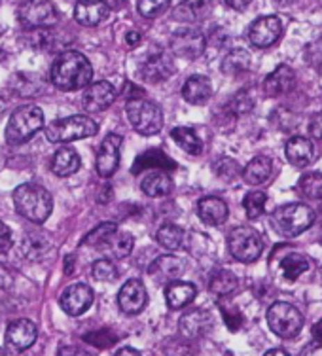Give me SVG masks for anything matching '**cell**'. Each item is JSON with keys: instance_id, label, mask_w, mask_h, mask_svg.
<instances>
[{"instance_id": "ee69618b", "label": "cell", "mask_w": 322, "mask_h": 356, "mask_svg": "<svg viewBox=\"0 0 322 356\" xmlns=\"http://www.w3.org/2000/svg\"><path fill=\"white\" fill-rule=\"evenodd\" d=\"M83 341L91 343V345H97V347H112L114 343L118 341L116 334H112V330H99V332H93V334H88L83 336Z\"/></svg>"}, {"instance_id": "60d3db41", "label": "cell", "mask_w": 322, "mask_h": 356, "mask_svg": "<svg viewBox=\"0 0 322 356\" xmlns=\"http://www.w3.org/2000/svg\"><path fill=\"white\" fill-rule=\"evenodd\" d=\"M91 275L99 282H112L118 279V269L110 260H97L91 266Z\"/></svg>"}, {"instance_id": "ac0fdd59", "label": "cell", "mask_w": 322, "mask_h": 356, "mask_svg": "<svg viewBox=\"0 0 322 356\" xmlns=\"http://www.w3.org/2000/svg\"><path fill=\"white\" fill-rule=\"evenodd\" d=\"M182 271H184L182 260H179L177 256H171V254L159 256L148 267V275H150L154 281L159 282V284H169V282L177 281L180 275H182Z\"/></svg>"}, {"instance_id": "e575fe53", "label": "cell", "mask_w": 322, "mask_h": 356, "mask_svg": "<svg viewBox=\"0 0 322 356\" xmlns=\"http://www.w3.org/2000/svg\"><path fill=\"white\" fill-rule=\"evenodd\" d=\"M51 247L44 237H25L21 243V254L29 261H42L49 254Z\"/></svg>"}, {"instance_id": "44dd1931", "label": "cell", "mask_w": 322, "mask_h": 356, "mask_svg": "<svg viewBox=\"0 0 322 356\" xmlns=\"http://www.w3.org/2000/svg\"><path fill=\"white\" fill-rule=\"evenodd\" d=\"M213 10L211 0H182L172 12V19L180 23H199L209 17Z\"/></svg>"}, {"instance_id": "4316f807", "label": "cell", "mask_w": 322, "mask_h": 356, "mask_svg": "<svg viewBox=\"0 0 322 356\" xmlns=\"http://www.w3.org/2000/svg\"><path fill=\"white\" fill-rule=\"evenodd\" d=\"M177 165L172 161L165 152H161L159 148H152V150L144 152L143 156H138L135 165H133V172L137 175L140 171H146V169H154V171H167V169H175Z\"/></svg>"}, {"instance_id": "ba28073f", "label": "cell", "mask_w": 322, "mask_h": 356, "mask_svg": "<svg viewBox=\"0 0 322 356\" xmlns=\"http://www.w3.org/2000/svg\"><path fill=\"white\" fill-rule=\"evenodd\" d=\"M268 324L273 334L290 339L298 336L303 328V316L292 303L277 302L268 309Z\"/></svg>"}, {"instance_id": "6125c7cd", "label": "cell", "mask_w": 322, "mask_h": 356, "mask_svg": "<svg viewBox=\"0 0 322 356\" xmlns=\"http://www.w3.org/2000/svg\"><path fill=\"white\" fill-rule=\"evenodd\" d=\"M279 6H288V4H292V2H296V0H275Z\"/></svg>"}, {"instance_id": "74e56055", "label": "cell", "mask_w": 322, "mask_h": 356, "mask_svg": "<svg viewBox=\"0 0 322 356\" xmlns=\"http://www.w3.org/2000/svg\"><path fill=\"white\" fill-rule=\"evenodd\" d=\"M266 203H268V193L266 192L247 193V197L243 199V209L247 213V218H260L264 211H266Z\"/></svg>"}, {"instance_id": "d6986e66", "label": "cell", "mask_w": 322, "mask_h": 356, "mask_svg": "<svg viewBox=\"0 0 322 356\" xmlns=\"http://www.w3.org/2000/svg\"><path fill=\"white\" fill-rule=\"evenodd\" d=\"M108 12L103 0H80L74 8V19L83 27H95L108 17Z\"/></svg>"}, {"instance_id": "9f6ffc18", "label": "cell", "mask_w": 322, "mask_h": 356, "mask_svg": "<svg viewBox=\"0 0 322 356\" xmlns=\"http://www.w3.org/2000/svg\"><path fill=\"white\" fill-rule=\"evenodd\" d=\"M103 2L108 6V10H120L124 4H127V0H103Z\"/></svg>"}, {"instance_id": "816d5d0a", "label": "cell", "mask_w": 322, "mask_h": 356, "mask_svg": "<svg viewBox=\"0 0 322 356\" xmlns=\"http://www.w3.org/2000/svg\"><path fill=\"white\" fill-rule=\"evenodd\" d=\"M300 356H322V343H309L303 347Z\"/></svg>"}, {"instance_id": "1f68e13d", "label": "cell", "mask_w": 322, "mask_h": 356, "mask_svg": "<svg viewBox=\"0 0 322 356\" xmlns=\"http://www.w3.org/2000/svg\"><path fill=\"white\" fill-rule=\"evenodd\" d=\"M171 138L177 143L179 148L190 154V156H199L203 152V143L198 137V133L190 127H175L171 131Z\"/></svg>"}, {"instance_id": "4fadbf2b", "label": "cell", "mask_w": 322, "mask_h": 356, "mask_svg": "<svg viewBox=\"0 0 322 356\" xmlns=\"http://www.w3.org/2000/svg\"><path fill=\"white\" fill-rule=\"evenodd\" d=\"M61 309L70 316L83 315L93 303V290L83 282H76L65 288V292L59 298Z\"/></svg>"}, {"instance_id": "680465c9", "label": "cell", "mask_w": 322, "mask_h": 356, "mask_svg": "<svg viewBox=\"0 0 322 356\" xmlns=\"http://www.w3.org/2000/svg\"><path fill=\"white\" fill-rule=\"evenodd\" d=\"M313 337H315L316 343H322V321H319L313 326Z\"/></svg>"}, {"instance_id": "bcb514c9", "label": "cell", "mask_w": 322, "mask_h": 356, "mask_svg": "<svg viewBox=\"0 0 322 356\" xmlns=\"http://www.w3.org/2000/svg\"><path fill=\"white\" fill-rule=\"evenodd\" d=\"M216 172H218L222 178L232 180V178L239 172V167H237V163H235L233 159H222L218 163V167H216Z\"/></svg>"}, {"instance_id": "f546056e", "label": "cell", "mask_w": 322, "mask_h": 356, "mask_svg": "<svg viewBox=\"0 0 322 356\" xmlns=\"http://www.w3.org/2000/svg\"><path fill=\"white\" fill-rule=\"evenodd\" d=\"M271 172H273V161L266 156H258V158H254L250 163L245 167V171H243V178H245V182L250 186H260L264 182H268L269 177H271Z\"/></svg>"}, {"instance_id": "e0dca14e", "label": "cell", "mask_w": 322, "mask_h": 356, "mask_svg": "<svg viewBox=\"0 0 322 356\" xmlns=\"http://www.w3.org/2000/svg\"><path fill=\"white\" fill-rule=\"evenodd\" d=\"M140 76L143 80L150 83H159L165 82L167 78H171L172 70H175V65H172V59L163 51L159 54L148 55L143 63H140Z\"/></svg>"}, {"instance_id": "7dc6e473", "label": "cell", "mask_w": 322, "mask_h": 356, "mask_svg": "<svg viewBox=\"0 0 322 356\" xmlns=\"http://www.w3.org/2000/svg\"><path fill=\"white\" fill-rule=\"evenodd\" d=\"M14 245V239H12V229L4 224V222H0V254H6L10 248Z\"/></svg>"}, {"instance_id": "52a82bcc", "label": "cell", "mask_w": 322, "mask_h": 356, "mask_svg": "<svg viewBox=\"0 0 322 356\" xmlns=\"http://www.w3.org/2000/svg\"><path fill=\"white\" fill-rule=\"evenodd\" d=\"M227 248L237 261L243 264H252L260 258L264 250V241L261 235L254 227L239 226L233 227L230 237H227Z\"/></svg>"}, {"instance_id": "8992f818", "label": "cell", "mask_w": 322, "mask_h": 356, "mask_svg": "<svg viewBox=\"0 0 322 356\" xmlns=\"http://www.w3.org/2000/svg\"><path fill=\"white\" fill-rule=\"evenodd\" d=\"M125 114L129 118L131 125L137 133L144 137L158 135L163 127V112L156 103L144 101V99H131L125 104Z\"/></svg>"}, {"instance_id": "f6af8a7d", "label": "cell", "mask_w": 322, "mask_h": 356, "mask_svg": "<svg viewBox=\"0 0 322 356\" xmlns=\"http://www.w3.org/2000/svg\"><path fill=\"white\" fill-rule=\"evenodd\" d=\"M165 355L167 356H193V347L192 343L188 339H171V341L165 345Z\"/></svg>"}, {"instance_id": "f35d334b", "label": "cell", "mask_w": 322, "mask_h": 356, "mask_svg": "<svg viewBox=\"0 0 322 356\" xmlns=\"http://www.w3.org/2000/svg\"><path fill=\"white\" fill-rule=\"evenodd\" d=\"M116 224H112V222H103V224H99L93 232L88 233V235L83 237L82 245H86V247L101 248L104 243H106V239H108L110 235L116 232Z\"/></svg>"}, {"instance_id": "83f0119b", "label": "cell", "mask_w": 322, "mask_h": 356, "mask_svg": "<svg viewBox=\"0 0 322 356\" xmlns=\"http://www.w3.org/2000/svg\"><path fill=\"white\" fill-rule=\"evenodd\" d=\"M82 159L72 148H59L51 159V172L57 177H70L80 169Z\"/></svg>"}, {"instance_id": "6da1fadb", "label": "cell", "mask_w": 322, "mask_h": 356, "mask_svg": "<svg viewBox=\"0 0 322 356\" xmlns=\"http://www.w3.org/2000/svg\"><path fill=\"white\" fill-rule=\"evenodd\" d=\"M49 78L55 88L61 91H78L91 83L93 67L80 51H65L55 59Z\"/></svg>"}, {"instance_id": "484cf974", "label": "cell", "mask_w": 322, "mask_h": 356, "mask_svg": "<svg viewBox=\"0 0 322 356\" xmlns=\"http://www.w3.org/2000/svg\"><path fill=\"white\" fill-rule=\"evenodd\" d=\"M315 158L313 143L305 137H292L287 143V159L294 167H305Z\"/></svg>"}, {"instance_id": "d6a6232c", "label": "cell", "mask_w": 322, "mask_h": 356, "mask_svg": "<svg viewBox=\"0 0 322 356\" xmlns=\"http://www.w3.org/2000/svg\"><path fill=\"white\" fill-rule=\"evenodd\" d=\"M186 233L182 227L175 226V224H163L156 232V241L167 250H179L184 245Z\"/></svg>"}, {"instance_id": "be15d7a7", "label": "cell", "mask_w": 322, "mask_h": 356, "mask_svg": "<svg viewBox=\"0 0 322 356\" xmlns=\"http://www.w3.org/2000/svg\"><path fill=\"white\" fill-rule=\"evenodd\" d=\"M4 110H6V101H4V99L0 97V116L4 114Z\"/></svg>"}, {"instance_id": "30bf717a", "label": "cell", "mask_w": 322, "mask_h": 356, "mask_svg": "<svg viewBox=\"0 0 322 356\" xmlns=\"http://www.w3.org/2000/svg\"><path fill=\"white\" fill-rule=\"evenodd\" d=\"M171 51L182 59H198L205 51V35L195 27H182L171 36Z\"/></svg>"}, {"instance_id": "e7e4bbea", "label": "cell", "mask_w": 322, "mask_h": 356, "mask_svg": "<svg viewBox=\"0 0 322 356\" xmlns=\"http://www.w3.org/2000/svg\"><path fill=\"white\" fill-rule=\"evenodd\" d=\"M0 356H6V353H4V349L0 347Z\"/></svg>"}, {"instance_id": "7a4b0ae2", "label": "cell", "mask_w": 322, "mask_h": 356, "mask_svg": "<svg viewBox=\"0 0 322 356\" xmlns=\"http://www.w3.org/2000/svg\"><path fill=\"white\" fill-rule=\"evenodd\" d=\"M14 205L21 216L33 224H42L49 218L54 209V199L38 184H21L14 192Z\"/></svg>"}, {"instance_id": "8fae6325", "label": "cell", "mask_w": 322, "mask_h": 356, "mask_svg": "<svg viewBox=\"0 0 322 356\" xmlns=\"http://www.w3.org/2000/svg\"><path fill=\"white\" fill-rule=\"evenodd\" d=\"M282 35V21L277 15H264L254 21L248 29V40L256 48H269Z\"/></svg>"}, {"instance_id": "4dcf8cb0", "label": "cell", "mask_w": 322, "mask_h": 356, "mask_svg": "<svg viewBox=\"0 0 322 356\" xmlns=\"http://www.w3.org/2000/svg\"><path fill=\"white\" fill-rule=\"evenodd\" d=\"M140 188L148 197H165L171 193L172 180L165 171H152L143 178Z\"/></svg>"}, {"instance_id": "db71d44e", "label": "cell", "mask_w": 322, "mask_h": 356, "mask_svg": "<svg viewBox=\"0 0 322 356\" xmlns=\"http://www.w3.org/2000/svg\"><path fill=\"white\" fill-rule=\"evenodd\" d=\"M227 6L233 8V10H237V12H241V10H245V8L252 2V0H224Z\"/></svg>"}, {"instance_id": "836d02e7", "label": "cell", "mask_w": 322, "mask_h": 356, "mask_svg": "<svg viewBox=\"0 0 322 356\" xmlns=\"http://www.w3.org/2000/svg\"><path fill=\"white\" fill-rule=\"evenodd\" d=\"M248 67H250V54L241 48L232 49L222 61V70L230 76L243 74L245 70H248Z\"/></svg>"}, {"instance_id": "ffe728a7", "label": "cell", "mask_w": 322, "mask_h": 356, "mask_svg": "<svg viewBox=\"0 0 322 356\" xmlns=\"http://www.w3.org/2000/svg\"><path fill=\"white\" fill-rule=\"evenodd\" d=\"M211 315L207 311H201V309H193L190 313L182 315L179 322L180 334L186 337V339H198V337L205 336L207 332L211 330Z\"/></svg>"}, {"instance_id": "d590c367", "label": "cell", "mask_w": 322, "mask_h": 356, "mask_svg": "<svg viewBox=\"0 0 322 356\" xmlns=\"http://www.w3.org/2000/svg\"><path fill=\"white\" fill-rule=\"evenodd\" d=\"M239 281H237V277L232 273V271H227V269H218V271H214V275L211 277V282H209V288H211V292H214L216 296H227L232 294L233 290L237 288Z\"/></svg>"}, {"instance_id": "f907efd6", "label": "cell", "mask_w": 322, "mask_h": 356, "mask_svg": "<svg viewBox=\"0 0 322 356\" xmlns=\"http://www.w3.org/2000/svg\"><path fill=\"white\" fill-rule=\"evenodd\" d=\"M57 356H91L88 350L80 349V347H72V345H67V347H61Z\"/></svg>"}, {"instance_id": "3957f363", "label": "cell", "mask_w": 322, "mask_h": 356, "mask_svg": "<svg viewBox=\"0 0 322 356\" xmlns=\"http://www.w3.org/2000/svg\"><path fill=\"white\" fill-rule=\"evenodd\" d=\"M44 127V112L36 104H25L15 110L6 125V143L19 146L35 137Z\"/></svg>"}, {"instance_id": "2e32d148", "label": "cell", "mask_w": 322, "mask_h": 356, "mask_svg": "<svg viewBox=\"0 0 322 356\" xmlns=\"http://www.w3.org/2000/svg\"><path fill=\"white\" fill-rule=\"evenodd\" d=\"M118 91L110 82H95L90 83L82 95L83 108L95 114V112H103L116 101Z\"/></svg>"}, {"instance_id": "b9f144b4", "label": "cell", "mask_w": 322, "mask_h": 356, "mask_svg": "<svg viewBox=\"0 0 322 356\" xmlns=\"http://www.w3.org/2000/svg\"><path fill=\"white\" fill-rule=\"evenodd\" d=\"M302 192L311 199H321L322 197V175H305L302 180Z\"/></svg>"}, {"instance_id": "7c38bea8", "label": "cell", "mask_w": 322, "mask_h": 356, "mask_svg": "<svg viewBox=\"0 0 322 356\" xmlns=\"http://www.w3.org/2000/svg\"><path fill=\"white\" fill-rule=\"evenodd\" d=\"M124 137L110 133L99 146L97 152V175L101 178H110L118 169L120 163V148H122Z\"/></svg>"}, {"instance_id": "f5cc1de1", "label": "cell", "mask_w": 322, "mask_h": 356, "mask_svg": "<svg viewBox=\"0 0 322 356\" xmlns=\"http://www.w3.org/2000/svg\"><path fill=\"white\" fill-rule=\"evenodd\" d=\"M12 281H14V277H12V273L8 271V267L0 266V288L10 286V282Z\"/></svg>"}, {"instance_id": "c3c4849f", "label": "cell", "mask_w": 322, "mask_h": 356, "mask_svg": "<svg viewBox=\"0 0 322 356\" xmlns=\"http://www.w3.org/2000/svg\"><path fill=\"white\" fill-rule=\"evenodd\" d=\"M222 313H224V321H226L227 328L232 330V332H237L241 328V324H243V316H241L239 311H233L230 313L227 309L222 307Z\"/></svg>"}, {"instance_id": "cb8c5ba5", "label": "cell", "mask_w": 322, "mask_h": 356, "mask_svg": "<svg viewBox=\"0 0 322 356\" xmlns=\"http://www.w3.org/2000/svg\"><path fill=\"white\" fill-rule=\"evenodd\" d=\"M294 70L290 69V67H287V65H281V67H277V69L266 78L264 89H266V93H268L269 97H281L294 88Z\"/></svg>"}, {"instance_id": "d4e9b609", "label": "cell", "mask_w": 322, "mask_h": 356, "mask_svg": "<svg viewBox=\"0 0 322 356\" xmlns=\"http://www.w3.org/2000/svg\"><path fill=\"white\" fill-rule=\"evenodd\" d=\"M195 294H198V290H195L192 282L172 281L165 288V300H167V305L172 311L186 307L195 298Z\"/></svg>"}, {"instance_id": "277c9868", "label": "cell", "mask_w": 322, "mask_h": 356, "mask_svg": "<svg viewBox=\"0 0 322 356\" xmlns=\"http://www.w3.org/2000/svg\"><path fill=\"white\" fill-rule=\"evenodd\" d=\"M99 125L93 118L69 116L55 120L46 127V137L49 143H74L80 138L93 137Z\"/></svg>"}, {"instance_id": "6f0895ef", "label": "cell", "mask_w": 322, "mask_h": 356, "mask_svg": "<svg viewBox=\"0 0 322 356\" xmlns=\"http://www.w3.org/2000/svg\"><path fill=\"white\" fill-rule=\"evenodd\" d=\"M116 356H143L138 350H135L133 347H124L116 353Z\"/></svg>"}, {"instance_id": "f1b7e54d", "label": "cell", "mask_w": 322, "mask_h": 356, "mask_svg": "<svg viewBox=\"0 0 322 356\" xmlns=\"http://www.w3.org/2000/svg\"><path fill=\"white\" fill-rule=\"evenodd\" d=\"M133 245H135V241H133V235L127 232H116L110 235L106 243H104L101 250H104L106 254H110L112 258H116V260H124L127 258L131 252H133Z\"/></svg>"}, {"instance_id": "7402d4cb", "label": "cell", "mask_w": 322, "mask_h": 356, "mask_svg": "<svg viewBox=\"0 0 322 356\" xmlns=\"http://www.w3.org/2000/svg\"><path fill=\"white\" fill-rule=\"evenodd\" d=\"M198 214L201 222H205L207 226H220L227 220V205L224 199L214 197H203L198 203Z\"/></svg>"}, {"instance_id": "11a10c76", "label": "cell", "mask_w": 322, "mask_h": 356, "mask_svg": "<svg viewBox=\"0 0 322 356\" xmlns=\"http://www.w3.org/2000/svg\"><path fill=\"white\" fill-rule=\"evenodd\" d=\"M140 40H143L140 33H129V35H127V38H125V42H127V46H129V48H135V46H138V42Z\"/></svg>"}, {"instance_id": "5bb4252c", "label": "cell", "mask_w": 322, "mask_h": 356, "mask_svg": "<svg viewBox=\"0 0 322 356\" xmlns=\"http://www.w3.org/2000/svg\"><path fill=\"white\" fill-rule=\"evenodd\" d=\"M38 337V328L33 321L29 318H17L6 330V345L8 349L14 353H23L35 345Z\"/></svg>"}, {"instance_id": "94428289", "label": "cell", "mask_w": 322, "mask_h": 356, "mask_svg": "<svg viewBox=\"0 0 322 356\" xmlns=\"http://www.w3.org/2000/svg\"><path fill=\"white\" fill-rule=\"evenodd\" d=\"M65 269H67V275H72V271H74V267H72V256L69 258V264L65 266Z\"/></svg>"}, {"instance_id": "5b68a950", "label": "cell", "mask_w": 322, "mask_h": 356, "mask_svg": "<svg viewBox=\"0 0 322 356\" xmlns=\"http://www.w3.org/2000/svg\"><path fill=\"white\" fill-rule=\"evenodd\" d=\"M315 222V213L303 203H288L279 207L273 213V224L277 232L284 237H296L300 233L307 232Z\"/></svg>"}, {"instance_id": "91938a15", "label": "cell", "mask_w": 322, "mask_h": 356, "mask_svg": "<svg viewBox=\"0 0 322 356\" xmlns=\"http://www.w3.org/2000/svg\"><path fill=\"white\" fill-rule=\"evenodd\" d=\"M266 356H290V355L281 349H273V350H269V353H266Z\"/></svg>"}, {"instance_id": "7bdbcfd3", "label": "cell", "mask_w": 322, "mask_h": 356, "mask_svg": "<svg viewBox=\"0 0 322 356\" xmlns=\"http://www.w3.org/2000/svg\"><path fill=\"white\" fill-rule=\"evenodd\" d=\"M252 108H254V99L250 97L248 91H241V93H237V95L233 97L232 101H230V110H232L233 114H237V116H241V114H247V112H250Z\"/></svg>"}, {"instance_id": "9c48e42d", "label": "cell", "mask_w": 322, "mask_h": 356, "mask_svg": "<svg viewBox=\"0 0 322 356\" xmlns=\"http://www.w3.org/2000/svg\"><path fill=\"white\" fill-rule=\"evenodd\" d=\"M17 17L25 29L54 27L59 21V12L51 0H25L17 10Z\"/></svg>"}, {"instance_id": "603a6c76", "label": "cell", "mask_w": 322, "mask_h": 356, "mask_svg": "<svg viewBox=\"0 0 322 356\" xmlns=\"http://www.w3.org/2000/svg\"><path fill=\"white\" fill-rule=\"evenodd\" d=\"M213 95V83L207 76H190L182 86V97L190 104H205Z\"/></svg>"}, {"instance_id": "8d00e7d4", "label": "cell", "mask_w": 322, "mask_h": 356, "mask_svg": "<svg viewBox=\"0 0 322 356\" xmlns=\"http://www.w3.org/2000/svg\"><path fill=\"white\" fill-rule=\"evenodd\" d=\"M281 269L282 275H284V279H288V281H296L300 275H303L309 269V260L303 254L292 252L282 258Z\"/></svg>"}, {"instance_id": "ab89813d", "label": "cell", "mask_w": 322, "mask_h": 356, "mask_svg": "<svg viewBox=\"0 0 322 356\" xmlns=\"http://www.w3.org/2000/svg\"><path fill=\"white\" fill-rule=\"evenodd\" d=\"M169 6H171V0H137L138 14L148 19H154L167 12Z\"/></svg>"}, {"instance_id": "9a60e30c", "label": "cell", "mask_w": 322, "mask_h": 356, "mask_svg": "<svg viewBox=\"0 0 322 356\" xmlns=\"http://www.w3.org/2000/svg\"><path fill=\"white\" fill-rule=\"evenodd\" d=\"M146 303H148V292L143 282L137 279L125 282L118 292V305L125 315H138L146 307Z\"/></svg>"}, {"instance_id": "681fc988", "label": "cell", "mask_w": 322, "mask_h": 356, "mask_svg": "<svg viewBox=\"0 0 322 356\" xmlns=\"http://www.w3.org/2000/svg\"><path fill=\"white\" fill-rule=\"evenodd\" d=\"M309 133L315 138H322V114H316L309 124Z\"/></svg>"}]
</instances>
